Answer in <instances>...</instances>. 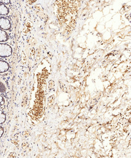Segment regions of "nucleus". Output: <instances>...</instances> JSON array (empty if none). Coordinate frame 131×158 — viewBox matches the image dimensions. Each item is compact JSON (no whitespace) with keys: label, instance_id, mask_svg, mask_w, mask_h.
Segmentation results:
<instances>
[{"label":"nucleus","instance_id":"obj_1","mask_svg":"<svg viewBox=\"0 0 131 158\" xmlns=\"http://www.w3.org/2000/svg\"><path fill=\"white\" fill-rule=\"evenodd\" d=\"M11 24L9 19L4 17H0V29L8 30L10 29Z\"/></svg>","mask_w":131,"mask_h":158},{"label":"nucleus","instance_id":"obj_2","mask_svg":"<svg viewBox=\"0 0 131 158\" xmlns=\"http://www.w3.org/2000/svg\"><path fill=\"white\" fill-rule=\"evenodd\" d=\"M4 128L2 127V126H0V138L2 137V135L4 134Z\"/></svg>","mask_w":131,"mask_h":158}]
</instances>
